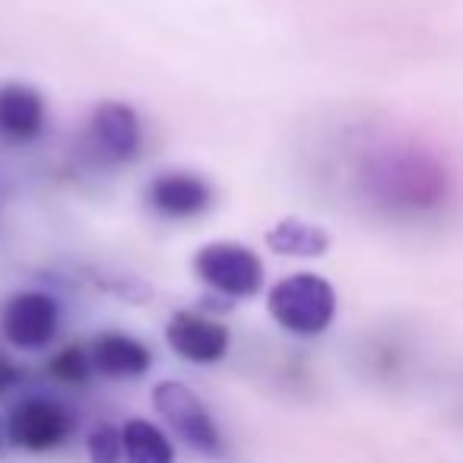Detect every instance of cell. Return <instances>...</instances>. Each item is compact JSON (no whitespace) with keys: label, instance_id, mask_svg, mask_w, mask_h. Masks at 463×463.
Wrapping results in <instances>:
<instances>
[{"label":"cell","instance_id":"cell-9","mask_svg":"<svg viewBox=\"0 0 463 463\" xmlns=\"http://www.w3.org/2000/svg\"><path fill=\"white\" fill-rule=\"evenodd\" d=\"M45 99L29 83L0 86V137L7 143H33L45 130Z\"/></svg>","mask_w":463,"mask_h":463},{"label":"cell","instance_id":"cell-1","mask_svg":"<svg viewBox=\"0 0 463 463\" xmlns=\"http://www.w3.org/2000/svg\"><path fill=\"white\" fill-rule=\"evenodd\" d=\"M270 315L283 330L317 336L336 317V292L317 273H292L270 289Z\"/></svg>","mask_w":463,"mask_h":463},{"label":"cell","instance_id":"cell-14","mask_svg":"<svg viewBox=\"0 0 463 463\" xmlns=\"http://www.w3.org/2000/svg\"><path fill=\"white\" fill-rule=\"evenodd\" d=\"M90 463H124V431L115 425H99L86 441Z\"/></svg>","mask_w":463,"mask_h":463},{"label":"cell","instance_id":"cell-11","mask_svg":"<svg viewBox=\"0 0 463 463\" xmlns=\"http://www.w3.org/2000/svg\"><path fill=\"white\" fill-rule=\"evenodd\" d=\"M267 245L286 258H317L330 248V235L305 219H283L267 232Z\"/></svg>","mask_w":463,"mask_h":463},{"label":"cell","instance_id":"cell-8","mask_svg":"<svg viewBox=\"0 0 463 463\" xmlns=\"http://www.w3.org/2000/svg\"><path fill=\"white\" fill-rule=\"evenodd\" d=\"M146 200L165 219H194L210 210L213 191L194 172H162L146 187Z\"/></svg>","mask_w":463,"mask_h":463},{"label":"cell","instance_id":"cell-12","mask_svg":"<svg viewBox=\"0 0 463 463\" xmlns=\"http://www.w3.org/2000/svg\"><path fill=\"white\" fill-rule=\"evenodd\" d=\"M124 463H175V448L153 422L130 419L124 425Z\"/></svg>","mask_w":463,"mask_h":463},{"label":"cell","instance_id":"cell-13","mask_svg":"<svg viewBox=\"0 0 463 463\" xmlns=\"http://www.w3.org/2000/svg\"><path fill=\"white\" fill-rule=\"evenodd\" d=\"M90 372H92V355L86 353L83 346H64L52 362H48V374L61 384H71V387H80L90 381Z\"/></svg>","mask_w":463,"mask_h":463},{"label":"cell","instance_id":"cell-2","mask_svg":"<svg viewBox=\"0 0 463 463\" xmlns=\"http://www.w3.org/2000/svg\"><path fill=\"white\" fill-rule=\"evenodd\" d=\"M200 283L229 298H251L264 289V260L241 241H210L194 258Z\"/></svg>","mask_w":463,"mask_h":463},{"label":"cell","instance_id":"cell-15","mask_svg":"<svg viewBox=\"0 0 463 463\" xmlns=\"http://www.w3.org/2000/svg\"><path fill=\"white\" fill-rule=\"evenodd\" d=\"M23 378H26V372H23V368L16 365V362L10 359L4 349H0V397H4L7 391H14Z\"/></svg>","mask_w":463,"mask_h":463},{"label":"cell","instance_id":"cell-3","mask_svg":"<svg viewBox=\"0 0 463 463\" xmlns=\"http://www.w3.org/2000/svg\"><path fill=\"white\" fill-rule=\"evenodd\" d=\"M153 403L159 416L175 429V435L187 444V448L200 450L206 457H222L225 441L219 435L216 422L206 412V406L197 400L191 387L178 384V381H162L153 391Z\"/></svg>","mask_w":463,"mask_h":463},{"label":"cell","instance_id":"cell-10","mask_svg":"<svg viewBox=\"0 0 463 463\" xmlns=\"http://www.w3.org/2000/svg\"><path fill=\"white\" fill-rule=\"evenodd\" d=\"M90 355H92V368L99 374H105V378H140L153 365V353L137 336L118 334V330L96 336Z\"/></svg>","mask_w":463,"mask_h":463},{"label":"cell","instance_id":"cell-4","mask_svg":"<svg viewBox=\"0 0 463 463\" xmlns=\"http://www.w3.org/2000/svg\"><path fill=\"white\" fill-rule=\"evenodd\" d=\"M73 429H77L73 412L64 403L48 397H29L16 403L7 422L10 441L23 450H33V454L61 448L73 435Z\"/></svg>","mask_w":463,"mask_h":463},{"label":"cell","instance_id":"cell-5","mask_svg":"<svg viewBox=\"0 0 463 463\" xmlns=\"http://www.w3.org/2000/svg\"><path fill=\"white\" fill-rule=\"evenodd\" d=\"M58 324V302L48 292H16L0 308V334L16 349H45Z\"/></svg>","mask_w":463,"mask_h":463},{"label":"cell","instance_id":"cell-7","mask_svg":"<svg viewBox=\"0 0 463 463\" xmlns=\"http://www.w3.org/2000/svg\"><path fill=\"white\" fill-rule=\"evenodd\" d=\"M90 143L109 162H130L143 149L140 118L124 102H102L90 118Z\"/></svg>","mask_w":463,"mask_h":463},{"label":"cell","instance_id":"cell-6","mask_svg":"<svg viewBox=\"0 0 463 463\" xmlns=\"http://www.w3.org/2000/svg\"><path fill=\"white\" fill-rule=\"evenodd\" d=\"M165 340L181 359L194 365H216L229 353V327L197 311H175L165 327Z\"/></svg>","mask_w":463,"mask_h":463}]
</instances>
